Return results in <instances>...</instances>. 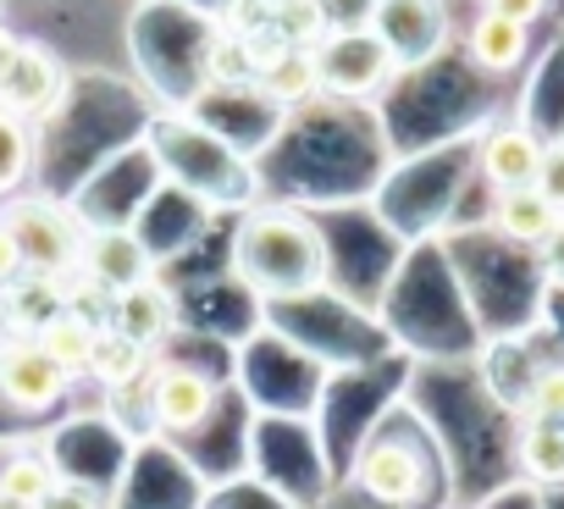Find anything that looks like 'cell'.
<instances>
[{"instance_id":"4","label":"cell","mask_w":564,"mask_h":509,"mask_svg":"<svg viewBox=\"0 0 564 509\" xmlns=\"http://www.w3.org/2000/svg\"><path fill=\"white\" fill-rule=\"evenodd\" d=\"M73 393V377L40 349L34 333H18L0 344V399L23 415H45Z\"/></svg>"},{"instance_id":"23","label":"cell","mask_w":564,"mask_h":509,"mask_svg":"<svg viewBox=\"0 0 564 509\" xmlns=\"http://www.w3.org/2000/svg\"><path fill=\"white\" fill-rule=\"evenodd\" d=\"M536 188L564 210V139H553V144H542V166H536Z\"/></svg>"},{"instance_id":"1","label":"cell","mask_w":564,"mask_h":509,"mask_svg":"<svg viewBox=\"0 0 564 509\" xmlns=\"http://www.w3.org/2000/svg\"><path fill=\"white\" fill-rule=\"evenodd\" d=\"M232 272L265 300H305L327 283V243L294 210H254L232 238Z\"/></svg>"},{"instance_id":"3","label":"cell","mask_w":564,"mask_h":509,"mask_svg":"<svg viewBox=\"0 0 564 509\" xmlns=\"http://www.w3.org/2000/svg\"><path fill=\"white\" fill-rule=\"evenodd\" d=\"M311 56H316L322 89H333V95H377L388 78H399V62L371 34V23H360V29H327V40L311 45Z\"/></svg>"},{"instance_id":"27","label":"cell","mask_w":564,"mask_h":509,"mask_svg":"<svg viewBox=\"0 0 564 509\" xmlns=\"http://www.w3.org/2000/svg\"><path fill=\"white\" fill-rule=\"evenodd\" d=\"M542 272H547L553 283H564V216H558V227H553L547 243H542Z\"/></svg>"},{"instance_id":"11","label":"cell","mask_w":564,"mask_h":509,"mask_svg":"<svg viewBox=\"0 0 564 509\" xmlns=\"http://www.w3.org/2000/svg\"><path fill=\"white\" fill-rule=\"evenodd\" d=\"M360 487L371 498H382V503H415L421 487H426V470H421L410 443H377L360 459Z\"/></svg>"},{"instance_id":"24","label":"cell","mask_w":564,"mask_h":509,"mask_svg":"<svg viewBox=\"0 0 564 509\" xmlns=\"http://www.w3.org/2000/svg\"><path fill=\"white\" fill-rule=\"evenodd\" d=\"M371 7H377V0H322V12H327L333 29H360V23H371Z\"/></svg>"},{"instance_id":"10","label":"cell","mask_w":564,"mask_h":509,"mask_svg":"<svg viewBox=\"0 0 564 509\" xmlns=\"http://www.w3.org/2000/svg\"><path fill=\"white\" fill-rule=\"evenodd\" d=\"M558 205L536 188V183H525V188H498V199H492V227L509 238V243H525V249H542L547 243V232L558 227Z\"/></svg>"},{"instance_id":"5","label":"cell","mask_w":564,"mask_h":509,"mask_svg":"<svg viewBox=\"0 0 564 509\" xmlns=\"http://www.w3.org/2000/svg\"><path fill=\"white\" fill-rule=\"evenodd\" d=\"M371 34L388 45V56L404 67H426L443 40H448V18L443 0H377L371 7Z\"/></svg>"},{"instance_id":"25","label":"cell","mask_w":564,"mask_h":509,"mask_svg":"<svg viewBox=\"0 0 564 509\" xmlns=\"http://www.w3.org/2000/svg\"><path fill=\"white\" fill-rule=\"evenodd\" d=\"M23 272H29V261H23V249H18L12 227L0 221V289H12V283H18Z\"/></svg>"},{"instance_id":"8","label":"cell","mask_w":564,"mask_h":509,"mask_svg":"<svg viewBox=\"0 0 564 509\" xmlns=\"http://www.w3.org/2000/svg\"><path fill=\"white\" fill-rule=\"evenodd\" d=\"M216 410V382L194 366H155L150 371V415L166 432H194Z\"/></svg>"},{"instance_id":"7","label":"cell","mask_w":564,"mask_h":509,"mask_svg":"<svg viewBox=\"0 0 564 509\" xmlns=\"http://www.w3.org/2000/svg\"><path fill=\"white\" fill-rule=\"evenodd\" d=\"M78 272H84L89 283L122 294V289H133V283H150V278H155V261H150V249H144L128 227H95V232H84V261H78Z\"/></svg>"},{"instance_id":"22","label":"cell","mask_w":564,"mask_h":509,"mask_svg":"<svg viewBox=\"0 0 564 509\" xmlns=\"http://www.w3.org/2000/svg\"><path fill=\"white\" fill-rule=\"evenodd\" d=\"M525 421H564V366H542L525 382Z\"/></svg>"},{"instance_id":"19","label":"cell","mask_w":564,"mask_h":509,"mask_svg":"<svg viewBox=\"0 0 564 509\" xmlns=\"http://www.w3.org/2000/svg\"><path fill=\"white\" fill-rule=\"evenodd\" d=\"M34 166V133L29 117H18L12 106H0V194H12Z\"/></svg>"},{"instance_id":"26","label":"cell","mask_w":564,"mask_h":509,"mask_svg":"<svg viewBox=\"0 0 564 509\" xmlns=\"http://www.w3.org/2000/svg\"><path fill=\"white\" fill-rule=\"evenodd\" d=\"M34 509H100V503H95V498H89L84 487L62 481V487H51V492H45V498H40Z\"/></svg>"},{"instance_id":"13","label":"cell","mask_w":564,"mask_h":509,"mask_svg":"<svg viewBox=\"0 0 564 509\" xmlns=\"http://www.w3.org/2000/svg\"><path fill=\"white\" fill-rule=\"evenodd\" d=\"M525 45H531V29L503 18V12H492V7H481V18L465 34V51H470V62L481 73H514L525 62Z\"/></svg>"},{"instance_id":"12","label":"cell","mask_w":564,"mask_h":509,"mask_svg":"<svg viewBox=\"0 0 564 509\" xmlns=\"http://www.w3.org/2000/svg\"><path fill=\"white\" fill-rule=\"evenodd\" d=\"M172 300H166V289L150 278V283H133V289H122V294H111V322L106 327H117V333H128L133 344H161L166 333H172Z\"/></svg>"},{"instance_id":"31","label":"cell","mask_w":564,"mask_h":509,"mask_svg":"<svg viewBox=\"0 0 564 509\" xmlns=\"http://www.w3.org/2000/svg\"><path fill=\"white\" fill-rule=\"evenodd\" d=\"M0 327H7V289H0Z\"/></svg>"},{"instance_id":"28","label":"cell","mask_w":564,"mask_h":509,"mask_svg":"<svg viewBox=\"0 0 564 509\" xmlns=\"http://www.w3.org/2000/svg\"><path fill=\"white\" fill-rule=\"evenodd\" d=\"M487 7H492V12H503V18H514V23H525V29H531V23H536V18H542V12H547V0H487Z\"/></svg>"},{"instance_id":"6","label":"cell","mask_w":564,"mask_h":509,"mask_svg":"<svg viewBox=\"0 0 564 509\" xmlns=\"http://www.w3.org/2000/svg\"><path fill=\"white\" fill-rule=\"evenodd\" d=\"M62 95H67V73H62L56 51L23 40L12 67L0 73V106H12L18 117H45L62 106Z\"/></svg>"},{"instance_id":"21","label":"cell","mask_w":564,"mask_h":509,"mask_svg":"<svg viewBox=\"0 0 564 509\" xmlns=\"http://www.w3.org/2000/svg\"><path fill=\"white\" fill-rule=\"evenodd\" d=\"M51 487H62V476H56V465H45V459H34V454H18L7 470H0V492L29 498V503H40Z\"/></svg>"},{"instance_id":"9","label":"cell","mask_w":564,"mask_h":509,"mask_svg":"<svg viewBox=\"0 0 564 509\" xmlns=\"http://www.w3.org/2000/svg\"><path fill=\"white\" fill-rule=\"evenodd\" d=\"M476 166H481V177H487L492 188H525V183H536L542 139H536L531 128H520V122H503V128H492V133L481 139Z\"/></svg>"},{"instance_id":"2","label":"cell","mask_w":564,"mask_h":509,"mask_svg":"<svg viewBox=\"0 0 564 509\" xmlns=\"http://www.w3.org/2000/svg\"><path fill=\"white\" fill-rule=\"evenodd\" d=\"M0 221L12 227L29 272H51V278H73L84 261V221L62 205V199H12L0 210Z\"/></svg>"},{"instance_id":"29","label":"cell","mask_w":564,"mask_h":509,"mask_svg":"<svg viewBox=\"0 0 564 509\" xmlns=\"http://www.w3.org/2000/svg\"><path fill=\"white\" fill-rule=\"evenodd\" d=\"M18 45H23V40H18V34H12L7 23H0V73H7V67H12V56H18Z\"/></svg>"},{"instance_id":"18","label":"cell","mask_w":564,"mask_h":509,"mask_svg":"<svg viewBox=\"0 0 564 509\" xmlns=\"http://www.w3.org/2000/svg\"><path fill=\"white\" fill-rule=\"evenodd\" d=\"M144 366H150V344H133V338L117 333V327H100V333H95V355H89V377H95V382L128 388Z\"/></svg>"},{"instance_id":"20","label":"cell","mask_w":564,"mask_h":509,"mask_svg":"<svg viewBox=\"0 0 564 509\" xmlns=\"http://www.w3.org/2000/svg\"><path fill=\"white\" fill-rule=\"evenodd\" d=\"M271 29L289 40V45H300V51H311V45H322L327 40V12H322V0H276L271 7Z\"/></svg>"},{"instance_id":"30","label":"cell","mask_w":564,"mask_h":509,"mask_svg":"<svg viewBox=\"0 0 564 509\" xmlns=\"http://www.w3.org/2000/svg\"><path fill=\"white\" fill-rule=\"evenodd\" d=\"M0 509H34L29 498H12V492H0Z\"/></svg>"},{"instance_id":"15","label":"cell","mask_w":564,"mask_h":509,"mask_svg":"<svg viewBox=\"0 0 564 509\" xmlns=\"http://www.w3.org/2000/svg\"><path fill=\"white\" fill-rule=\"evenodd\" d=\"M95 333H100V322H89L78 305H67V311H56L34 338H40V349H45L67 377H84V371H89V355H95Z\"/></svg>"},{"instance_id":"16","label":"cell","mask_w":564,"mask_h":509,"mask_svg":"<svg viewBox=\"0 0 564 509\" xmlns=\"http://www.w3.org/2000/svg\"><path fill=\"white\" fill-rule=\"evenodd\" d=\"M254 84H260V95L276 100V106H300V100H311V95L322 89V78H316V56L300 51V45H282V51L254 73Z\"/></svg>"},{"instance_id":"14","label":"cell","mask_w":564,"mask_h":509,"mask_svg":"<svg viewBox=\"0 0 564 509\" xmlns=\"http://www.w3.org/2000/svg\"><path fill=\"white\" fill-rule=\"evenodd\" d=\"M67 278H51V272H23L12 289H7V327L12 333H40L56 311H67Z\"/></svg>"},{"instance_id":"17","label":"cell","mask_w":564,"mask_h":509,"mask_svg":"<svg viewBox=\"0 0 564 509\" xmlns=\"http://www.w3.org/2000/svg\"><path fill=\"white\" fill-rule=\"evenodd\" d=\"M514 459L531 481L558 487L564 481V421H525V432L514 443Z\"/></svg>"}]
</instances>
